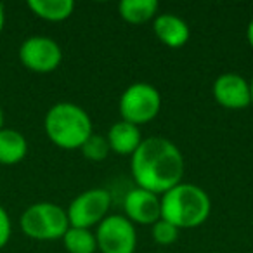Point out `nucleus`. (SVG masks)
I'll return each instance as SVG.
<instances>
[{
    "instance_id": "1",
    "label": "nucleus",
    "mask_w": 253,
    "mask_h": 253,
    "mask_svg": "<svg viewBox=\"0 0 253 253\" xmlns=\"http://www.w3.org/2000/svg\"><path fill=\"white\" fill-rule=\"evenodd\" d=\"M130 170L135 187L162 196L182 182L186 162L172 141L160 135L142 139L137 151L130 156Z\"/></svg>"
},
{
    "instance_id": "2",
    "label": "nucleus",
    "mask_w": 253,
    "mask_h": 253,
    "mask_svg": "<svg viewBox=\"0 0 253 253\" xmlns=\"http://www.w3.org/2000/svg\"><path fill=\"white\" fill-rule=\"evenodd\" d=\"M162 218L177 229H193L201 225L211 211V201L207 191L191 182H180L163 193Z\"/></svg>"
},
{
    "instance_id": "3",
    "label": "nucleus",
    "mask_w": 253,
    "mask_h": 253,
    "mask_svg": "<svg viewBox=\"0 0 253 253\" xmlns=\"http://www.w3.org/2000/svg\"><path fill=\"white\" fill-rule=\"evenodd\" d=\"M45 134L50 142L63 149H80L92 135V120L82 106L73 102H57L47 111Z\"/></svg>"
},
{
    "instance_id": "4",
    "label": "nucleus",
    "mask_w": 253,
    "mask_h": 253,
    "mask_svg": "<svg viewBox=\"0 0 253 253\" xmlns=\"http://www.w3.org/2000/svg\"><path fill=\"white\" fill-rule=\"evenodd\" d=\"M21 231L37 241H56L63 239L70 229L66 210L50 201H39L26 208L19 218Z\"/></svg>"
},
{
    "instance_id": "5",
    "label": "nucleus",
    "mask_w": 253,
    "mask_h": 253,
    "mask_svg": "<svg viewBox=\"0 0 253 253\" xmlns=\"http://www.w3.org/2000/svg\"><path fill=\"white\" fill-rule=\"evenodd\" d=\"M122 120L134 125H144L158 116L162 109V95L155 85L135 82L123 90L118 102Z\"/></svg>"
},
{
    "instance_id": "6",
    "label": "nucleus",
    "mask_w": 253,
    "mask_h": 253,
    "mask_svg": "<svg viewBox=\"0 0 253 253\" xmlns=\"http://www.w3.org/2000/svg\"><path fill=\"white\" fill-rule=\"evenodd\" d=\"M109 207H111L109 191L102 187H92L73 198L66 215L71 227L90 229L92 225H99L108 217Z\"/></svg>"
},
{
    "instance_id": "7",
    "label": "nucleus",
    "mask_w": 253,
    "mask_h": 253,
    "mask_svg": "<svg viewBox=\"0 0 253 253\" xmlns=\"http://www.w3.org/2000/svg\"><path fill=\"white\" fill-rule=\"evenodd\" d=\"M95 241L102 253H134L137 231L125 215H108L97 225Z\"/></svg>"
},
{
    "instance_id": "8",
    "label": "nucleus",
    "mask_w": 253,
    "mask_h": 253,
    "mask_svg": "<svg viewBox=\"0 0 253 253\" xmlns=\"http://www.w3.org/2000/svg\"><path fill=\"white\" fill-rule=\"evenodd\" d=\"M19 61L33 73H50L63 61V50L50 37L33 35L19 47Z\"/></svg>"
},
{
    "instance_id": "9",
    "label": "nucleus",
    "mask_w": 253,
    "mask_h": 253,
    "mask_svg": "<svg viewBox=\"0 0 253 253\" xmlns=\"http://www.w3.org/2000/svg\"><path fill=\"white\" fill-rule=\"evenodd\" d=\"M123 211L132 224L153 225L162 218V200L151 191L134 187L125 194Z\"/></svg>"
},
{
    "instance_id": "10",
    "label": "nucleus",
    "mask_w": 253,
    "mask_h": 253,
    "mask_svg": "<svg viewBox=\"0 0 253 253\" xmlns=\"http://www.w3.org/2000/svg\"><path fill=\"white\" fill-rule=\"evenodd\" d=\"M213 97L227 109H243L252 104L250 82L238 73H222L213 82Z\"/></svg>"
},
{
    "instance_id": "11",
    "label": "nucleus",
    "mask_w": 253,
    "mask_h": 253,
    "mask_svg": "<svg viewBox=\"0 0 253 253\" xmlns=\"http://www.w3.org/2000/svg\"><path fill=\"white\" fill-rule=\"evenodd\" d=\"M153 32L158 37V40L167 47L179 49L187 43L191 37L189 25L177 14H156L153 21Z\"/></svg>"
},
{
    "instance_id": "12",
    "label": "nucleus",
    "mask_w": 253,
    "mask_h": 253,
    "mask_svg": "<svg viewBox=\"0 0 253 253\" xmlns=\"http://www.w3.org/2000/svg\"><path fill=\"white\" fill-rule=\"evenodd\" d=\"M109 142V148L113 153L122 156H132L142 142L141 128L134 123H128L125 120L113 123L109 126L108 135H106Z\"/></svg>"
},
{
    "instance_id": "13",
    "label": "nucleus",
    "mask_w": 253,
    "mask_h": 253,
    "mask_svg": "<svg viewBox=\"0 0 253 253\" xmlns=\"http://www.w3.org/2000/svg\"><path fill=\"white\" fill-rule=\"evenodd\" d=\"M28 153V141L14 128L0 130V165H16Z\"/></svg>"
},
{
    "instance_id": "14",
    "label": "nucleus",
    "mask_w": 253,
    "mask_h": 253,
    "mask_svg": "<svg viewBox=\"0 0 253 253\" xmlns=\"http://www.w3.org/2000/svg\"><path fill=\"white\" fill-rule=\"evenodd\" d=\"M28 7L40 19L59 23L73 14L75 2L73 0H28Z\"/></svg>"
},
{
    "instance_id": "15",
    "label": "nucleus",
    "mask_w": 253,
    "mask_h": 253,
    "mask_svg": "<svg viewBox=\"0 0 253 253\" xmlns=\"http://www.w3.org/2000/svg\"><path fill=\"white\" fill-rule=\"evenodd\" d=\"M158 7L160 5L156 0H122L118 5V12L126 23L142 25L156 18Z\"/></svg>"
},
{
    "instance_id": "16",
    "label": "nucleus",
    "mask_w": 253,
    "mask_h": 253,
    "mask_svg": "<svg viewBox=\"0 0 253 253\" xmlns=\"http://www.w3.org/2000/svg\"><path fill=\"white\" fill-rule=\"evenodd\" d=\"M63 243L68 253H95L97 250L95 234L90 229L84 227H71L70 225V229L63 236Z\"/></svg>"
},
{
    "instance_id": "17",
    "label": "nucleus",
    "mask_w": 253,
    "mask_h": 253,
    "mask_svg": "<svg viewBox=\"0 0 253 253\" xmlns=\"http://www.w3.org/2000/svg\"><path fill=\"white\" fill-rule=\"evenodd\" d=\"M80 149H82V155L87 160H92V162H102V160L108 158V155L111 153L108 139L99 134H94V132H92L90 137L82 144Z\"/></svg>"
},
{
    "instance_id": "18",
    "label": "nucleus",
    "mask_w": 253,
    "mask_h": 253,
    "mask_svg": "<svg viewBox=\"0 0 253 253\" xmlns=\"http://www.w3.org/2000/svg\"><path fill=\"white\" fill-rule=\"evenodd\" d=\"M179 232H180V229H177L175 225L163 220V218H160L158 222H155V224L151 225L153 239H155V243L163 245V246L175 243L177 238H179Z\"/></svg>"
},
{
    "instance_id": "19",
    "label": "nucleus",
    "mask_w": 253,
    "mask_h": 253,
    "mask_svg": "<svg viewBox=\"0 0 253 253\" xmlns=\"http://www.w3.org/2000/svg\"><path fill=\"white\" fill-rule=\"evenodd\" d=\"M12 234V224H11V217H9L7 210H5L2 205H0V250L4 248L9 243Z\"/></svg>"
},
{
    "instance_id": "20",
    "label": "nucleus",
    "mask_w": 253,
    "mask_h": 253,
    "mask_svg": "<svg viewBox=\"0 0 253 253\" xmlns=\"http://www.w3.org/2000/svg\"><path fill=\"white\" fill-rule=\"evenodd\" d=\"M246 39H248V43L252 45V49H253V19L250 21L248 28H246Z\"/></svg>"
},
{
    "instance_id": "21",
    "label": "nucleus",
    "mask_w": 253,
    "mask_h": 253,
    "mask_svg": "<svg viewBox=\"0 0 253 253\" xmlns=\"http://www.w3.org/2000/svg\"><path fill=\"white\" fill-rule=\"evenodd\" d=\"M4 25H5V11H4V5L0 4V33L4 30Z\"/></svg>"
},
{
    "instance_id": "22",
    "label": "nucleus",
    "mask_w": 253,
    "mask_h": 253,
    "mask_svg": "<svg viewBox=\"0 0 253 253\" xmlns=\"http://www.w3.org/2000/svg\"><path fill=\"white\" fill-rule=\"evenodd\" d=\"M4 128V111H2V108H0V130Z\"/></svg>"
},
{
    "instance_id": "23",
    "label": "nucleus",
    "mask_w": 253,
    "mask_h": 253,
    "mask_svg": "<svg viewBox=\"0 0 253 253\" xmlns=\"http://www.w3.org/2000/svg\"><path fill=\"white\" fill-rule=\"evenodd\" d=\"M250 90H252V104H253V78H252V82H250Z\"/></svg>"
},
{
    "instance_id": "24",
    "label": "nucleus",
    "mask_w": 253,
    "mask_h": 253,
    "mask_svg": "<svg viewBox=\"0 0 253 253\" xmlns=\"http://www.w3.org/2000/svg\"><path fill=\"white\" fill-rule=\"evenodd\" d=\"M158 253H162V252H158Z\"/></svg>"
}]
</instances>
